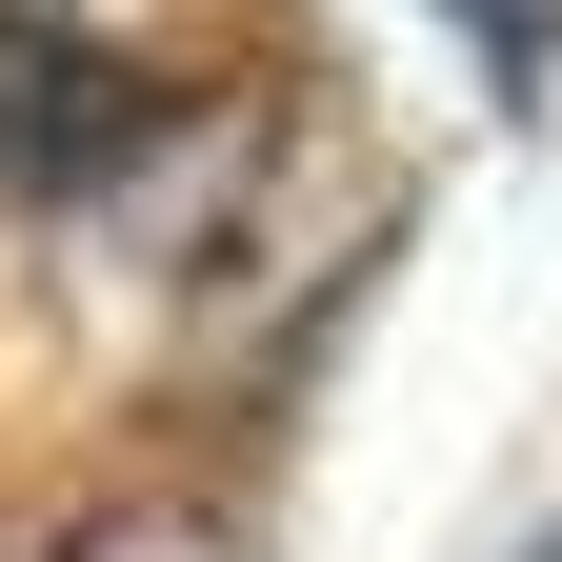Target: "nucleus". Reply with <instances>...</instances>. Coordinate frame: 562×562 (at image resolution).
Wrapping results in <instances>:
<instances>
[{
  "label": "nucleus",
  "instance_id": "nucleus-1",
  "mask_svg": "<svg viewBox=\"0 0 562 562\" xmlns=\"http://www.w3.org/2000/svg\"><path fill=\"white\" fill-rule=\"evenodd\" d=\"M41 562H261L222 503H101V522H60Z\"/></svg>",
  "mask_w": 562,
  "mask_h": 562
},
{
  "label": "nucleus",
  "instance_id": "nucleus-2",
  "mask_svg": "<svg viewBox=\"0 0 562 562\" xmlns=\"http://www.w3.org/2000/svg\"><path fill=\"white\" fill-rule=\"evenodd\" d=\"M522 562H562V522H542V542H522Z\"/></svg>",
  "mask_w": 562,
  "mask_h": 562
}]
</instances>
